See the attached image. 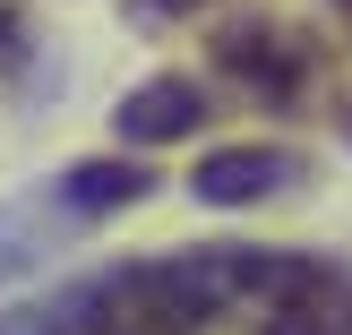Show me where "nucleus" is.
Returning a JSON list of instances; mask_svg holds the SVG:
<instances>
[{
    "mask_svg": "<svg viewBox=\"0 0 352 335\" xmlns=\"http://www.w3.org/2000/svg\"><path fill=\"white\" fill-rule=\"evenodd\" d=\"M17 34H26V26H17V9H9V0H0V69L17 61Z\"/></svg>",
    "mask_w": 352,
    "mask_h": 335,
    "instance_id": "obj_6",
    "label": "nucleus"
},
{
    "mask_svg": "<svg viewBox=\"0 0 352 335\" xmlns=\"http://www.w3.org/2000/svg\"><path fill=\"white\" fill-rule=\"evenodd\" d=\"M0 335H352V275L309 250L206 241L86 275L60 301L0 318Z\"/></svg>",
    "mask_w": 352,
    "mask_h": 335,
    "instance_id": "obj_1",
    "label": "nucleus"
},
{
    "mask_svg": "<svg viewBox=\"0 0 352 335\" xmlns=\"http://www.w3.org/2000/svg\"><path fill=\"white\" fill-rule=\"evenodd\" d=\"M198 120H206V95H198L189 78H146V86L120 95L112 129L129 138V147H164V138H189Z\"/></svg>",
    "mask_w": 352,
    "mask_h": 335,
    "instance_id": "obj_4",
    "label": "nucleus"
},
{
    "mask_svg": "<svg viewBox=\"0 0 352 335\" xmlns=\"http://www.w3.org/2000/svg\"><path fill=\"white\" fill-rule=\"evenodd\" d=\"M215 61H223V78L232 86H250V95H267V103H284V95H301V43H284L275 26H232L215 43Z\"/></svg>",
    "mask_w": 352,
    "mask_h": 335,
    "instance_id": "obj_3",
    "label": "nucleus"
},
{
    "mask_svg": "<svg viewBox=\"0 0 352 335\" xmlns=\"http://www.w3.org/2000/svg\"><path fill=\"white\" fill-rule=\"evenodd\" d=\"M327 9H336V17H344V34H352V0H327Z\"/></svg>",
    "mask_w": 352,
    "mask_h": 335,
    "instance_id": "obj_8",
    "label": "nucleus"
},
{
    "mask_svg": "<svg viewBox=\"0 0 352 335\" xmlns=\"http://www.w3.org/2000/svg\"><path fill=\"white\" fill-rule=\"evenodd\" d=\"M52 198L69 206V224H95V215H120V206L146 198V172L112 164V155H103V164H69L60 181H52Z\"/></svg>",
    "mask_w": 352,
    "mask_h": 335,
    "instance_id": "obj_5",
    "label": "nucleus"
},
{
    "mask_svg": "<svg viewBox=\"0 0 352 335\" xmlns=\"http://www.w3.org/2000/svg\"><path fill=\"white\" fill-rule=\"evenodd\" d=\"M292 172H301L292 147H215L198 172H189V189H198L206 206H258V198H275Z\"/></svg>",
    "mask_w": 352,
    "mask_h": 335,
    "instance_id": "obj_2",
    "label": "nucleus"
},
{
    "mask_svg": "<svg viewBox=\"0 0 352 335\" xmlns=\"http://www.w3.org/2000/svg\"><path fill=\"white\" fill-rule=\"evenodd\" d=\"M189 9H206V0H138V17H189Z\"/></svg>",
    "mask_w": 352,
    "mask_h": 335,
    "instance_id": "obj_7",
    "label": "nucleus"
}]
</instances>
